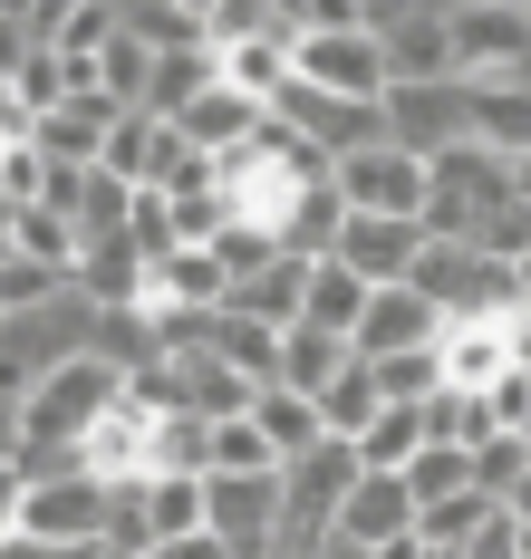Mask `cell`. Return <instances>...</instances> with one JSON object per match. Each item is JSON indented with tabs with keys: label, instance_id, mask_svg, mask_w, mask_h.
Listing matches in <instances>:
<instances>
[{
	"label": "cell",
	"instance_id": "cell-1",
	"mask_svg": "<svg viewBox=\"0 0 531 559\" xmlns=\"http://www.w3.org/2000/svg\"><path fill=\"white\" fill-rule=\"evenodd\" d=\"M445 29H455V78L464 87L531 78V0H445Z\"/></svg>",
	"mask_w": 531,
	"mask_h": 559
},
{
	"label": "cell",
	"instance_id": "cell-2",
	"mask_svg": "<svg viewBox=\"0 0 531 559\" xmlns=\"http://www.w3.org/2000/svg\"><path fill=\"white\" fill-rule=\"evenodd\" d=\"M107 521H117V483H97V473L20 483V540H39V550H107Z\"/></svg>",
	"mask_w": 531,
	"mask_h": 559
},
{
	"label": "cell",
	"instance_id": "cell-3",
	"mask_svg": "<svg viewBox=\"0 0 531 559\" xmlns=\"http://www.w3.org/2000/svg\"><path fill=\"white\" fill-rule=\"evenodd\" d=\"M503 203H512V165L483 155V145H455V155L425 165V241H473V223L503 213Z\"/></svg>",
	"mask_w": 531,
	"mask_h": 559
},
{
	"label": "cell",
	"instance_id": "cell-4",
	"mask_svg": "<svg viewBox=\"0 0 531 559\" xmlns=\"http://www.w3.org/2000/svg\"><path fill=\"white\" fill-rule=\"evenodd\" d=\"M367 39L387 49V87H445L455 78L445 0H367Z\"/></svg>",
	"mask_w": 531,
	"mask_h": 559
},
{
	"label": "cell",
	"instance_id": "cell-5",
	"mask_svg": "<svg viewBox=\"0 0 531 559\" xmlns=\"http://www.w3.org/2000/svg\"><path fill=\"white\" fill-rule=\"evenodd\" d=\"M203 531L233 540L241 559H271V550H281V531H291L281 473H203Z\"/></svg>",
	"mask_w": 531,
	"mask_h": 559
},
{
	"label": "cell",
	"instance_id": "cell-6",
	"mask_svg": "<svg viewBox=\"0 0 531 559\" xmlns=\"http://www.w3.org/2000/svg\"><path fill=\"white\" fill-rule=\"evenodd\" d=\"M291 78L319 87V97H339V107H387V49L367 29H309L291 49Z\"/></svg>",
	"mask_w": 531,
	"mask_h": 559
},
{
	"label": "cell",
	"instance_id": "cell-7",
	"mask_svg": "<svg viewBox=\"0 0 531 559\" xmlns=\"http://www.w3.org/2000/svg\"><path fill=\"white\" fill-rule=\"evenodd\" d=\"M329 193L349 213H367V223H425V165L406 145H367L349 165H329Z\"/></svg>",
	"mask_w": 531,
	"mask_h": 559
},
{
	"label": "cell",
	"instance_id": "cell-8",
	"mask_svg": "<svg viewBox=\"0 0 531 559\" xmlns=\"http://www.w3.org/2000/svg\"><path fill=\"white\" fill-rule=\"evenodd\" d=\"M387 145H406L415 165L473 145V87L464 78H445V87H387Z\"/></svg>",
	"mask_w": 531,
	"mask_h": 559
},
{
	"label": "cell",
	"instance_id": "cell-9",
	"mask_svg": "<svg viewBox=\"0 0 531 559\" xmlns=\"http://www.w3.org/2000/svg\"><path fill=\"white\" fill-rule=\"evenodd\" d=\"M435 337H445V309H435L425 289H406V280H397V289H377V299H367V319H357L349 347L377 367V357H415V347H435Z\"/></svg>",
	"mask_w": 531,
	"mask_h": 559
},
{
	"label": "cell",
	"instance_id": "cell-10",
	"mask_svg": "<svg viewBox=\"0 0 531 559\" xmlns=\"http://www.w3.org/2000/svg\"><path fill=\"white\" fill-rule=\"evenodd\" d=\"M329 261L357 271L367 289H397V280H415V261H425V223H367V213H349Z\"/></svg>",
	"mask_w": 531,
	"mask_h": 559
},
{
	"label": "cell",
	"instance_id": "cell-11",
	"mask_svg": "<svg viewBox=\"0 0 531 559\" xmlns=\"http://www.w3.org/2000/svg\"><path fill=\"white\" fill-rule=\"evenodd\" d=\"M339 540H357V550H397V540H415L406 473H357V492L339 502Z\"/></svg>",
	"mask_w": 531,
	"mask_h": 559
},
{
	"label": "cell",
	"instance_id": "cell-12",
	"mask_svg": "<svg viewBox=\"0 0 531 559\" xmlns=\"http://www.w3.org/2000/svg\"><path fill=\"white\" fill-rule=\"evenodd\" d=\"M261 116H271V107H251L241 87H223V78H213V87H203V97L175 116V135L193 145V155H213V165H223V155H241V145L261 135Z\"/></svg>",
	"mask_w": 531,
	"mask_h": 559
},
{
	"label": "cell",
	"instance_id": "cell-13",
	"mask_svg": "<svg viewBox=\"0 0 531 559\" xmlns=\"http://www.w3.org/2000/svg\"><path fill=\"white\" fill-rule=\"evenodd\" d=\"M435 357H445V386L455 395H483L493 377H512V329L503 319H455L435 337Z\"/></svg>",
	"mask_w": 531,
	"mask_h": 559
},
{
	"label": "cell",
	"instance_id": "cell-14",
	"mask_svg": "<svg viewBox=\"0 0 531 559\" xmlns=\"http://www.w3.org/2000/svg\"><path fill=\"white\" fill-rule=\"evenodd\" d=\"M126 39H145L155 58H213L203 39V0H117Z\"/></svg>",
	"mask_w": 531,
	"mask_h": 559
},
{
	"label": "cell",
	"instance_id": "cell-15",
	"mask_svg": "<svg viewBox=\"0 0 531 559\" xmlns=\"http://www.w3.org/2000/svg\"><path fill=\"white\" fill-rule=\"evenodd\" d=\"M309 271H319V261H291V251H281L261 280H241L223 309H233V319H261V329H299V319H309Z\"/></svg>",
	"mask_w": 531,
	"mask_h": 559
},
{
	"label": "cell",
	"instance_id": "cell-16",
	"mask_svg": "<svg viewBox=\"0 0 531 559\" xmlns=\"http://www.w3.org/2000/svg\"><path fill=\"white\" fill-rule=\"evenodd\" d=\"M473 145L503 155V165H531V78H512V87H473Z\"/></svg>",
	"mask_w": 531,
	"mask_h": 559
},
{
	"label": "cell",
	"instance_id": "cell-17",
	"mask_svg": "<svg viewBox=\"0 0 531 559\" xmlns=\"http://www.w3.org/2000/svg\"><path fill=\"white\" fill-rule=\"evenodd\" d=\"M349 367H357L349 337H329V329H281V386H291V395H309V405H319Z\"/></svg>",
	"mask_w": 531,
	"mask_h": 559
},
{
	"label": "cell",
	"instance_id": "cell-18",
	"mask_svg": "<svg viewBox=\"0 0 531 559\" xmlns=\"http://www.w3.org/2000/svg\"><path fill=\"white\" fill-rule=\"evenodd\" d=\"M165 155H175V126H165V116H117V126H107L97 174H117V183H135V193H145V183L165 174Z\"/></svg>",
	"mask_w": 531,
	"mask_h": 559
},
{
	"label": "cell",
	"instance_id": "cell-19",
	"mask_svg": "<svg viewBox=\"0 0 531 559\" xmlns=\"http://www.w3.org/2000/svg\"><path fill=\"white\" fill-rule=\"evenodd\" d=\"M251 425H261V444L281 453V473H291L299 453H319V444H329V415H319L309 395H291V386H261V405H251Z\"/></svg>",
	"mask_w": 531,
	"mask_h": 559
},
{
	"label": "cell",
	"instance_id": "cell-20",
	"mask_svg": "<svg viewBox=\"0 0 531 559\" xmlns=\"http://www.w3.org/2000/svg\"><path fill=\"white\" fill-rule=\"evenodd\" d=\"M10 251L20 261H39V271H59V280H78V223L68 213H49V203H30V213H10Z\"/></svg>",
	"mask_w": 531,
	"mask_h": 559
},
{
	"label": "cell",
	"instance_id": "cell-21",
	"mask_svg": "<svg viewBox=\"0 0 531 559\" xmlns=\"http://www.w3.org/2000/svg\"><path fill=\"white\" fill-rule=\"evenodd\" d=\"M367 299H377V289H367L357 271H339V261H319V271H309V319H299V329L357 337V319H367Z\"/></svg>",
	"mask_w": 531,
	"mask_h": 559
},
{
	"label": "cell",
	"instance_id": "cell-22",
	"mask_svg": "<svg viewBox=\"0 0 531 559\" xmlns=\"http://www.w3.org/2000/svg\"><path fill=\"white\" fill-rule=\"evenodd\" d=\"M155 68H165V58L145 49V39H126V20H117V39H107V58H97V97H117L126 116H145V97H155Z\"/></svg>",
	"mask_w": 531,
	"mask_h": 559
},
{
	"label": "cell",
	"instance_id": "cell-23",
	"mask_svg": "<svg viewBox=\"0 0 531 559\" xmlns=\"http://www.w3.org/2000/svg\"><path fill=\"white\" fill-rule=\"evenodd\" d=\"M415 453H425V405H387V415L357 435V463H367V473H406Z\"/></svg>",
	"mask_w": 531,
	"mask_h": 559
},
{
	"label": "cell",
	"instance_id": "cell-24",
	"mask_svg": "<svg viewBox=\"0 0 531 559\" xmlns=\"http://www.w3.org/2000/svg\"><path fill=\"white\" fill-rule=\"evenodd\" d=\"M319 415H329V435H339V444H357V435H367V425H377V415H387V395H377V367H367V357H357L349 377H339V386L319 395Z\"/></svg>",
	"mask_w": 531,
	"mask_h": 559
},
{
	"label": "cell",
	"instance_id": "cell-25",
	"mask_svg": "<svg viewBox=\"0 0 531 559\" xmlns=\"http://www.w3.org/2000/svg\"><path fill=\"white\" fill-rule=\"evenodd\" d=\"M406 492H415V511H435V502H455V492H473V453L425 444V453L406 463Z\"/></svg>",
	"mask_w": 531,
	"mask_h": 559
},
{
	"label": "cell",
	"instance_id": "cell-26",
	"mask_svg": "<svg viewBox=\"0 0 531 559\" xmlns=\"http://www.w3.org/2000/svg\"><path fill=\"white\" fill-rule=\"evenodd\" d=\"M377 395H387V405H435V395H445V357H435V347L377 357Z\"/></svg>",
	"mask_w": 531,
	"mask_h": 559
},
{
	"label": "cell",
	"instance_id": "cell-27",
	"mask_svg": "<svg viewBox=\"0 0 531 559\" xmlns=\"http://www.w3.org/2000/svg\"><path fill=\"white\" fill-rule=\"evenodd\" d=\"M213 473H281V453L261 444L251 415H233V425H213Z\"/></svg>",
	"mask_w": 531,
	"mask_h": 559
},
{
	"label": "cell",
	"instance_id": "cell-28",
	"mask_svg": "<svg viewBox=\"0 0 531 559\" xmlns=\"http://www.w3.org/2000/svg\"><path fill=\"white\" fill-rule=\"evenodd\" d=\"M473 405H483V425H493V435H522V425H531V367L493 377V386L473 395Z\"/></svg>",
	"mask_w": 531,
	"mask_h": 559
},
{
	"label": "cell",
	"instance_id": "cell-29",
	"mask_svg": "<svg viewBox=\"0 0 531 559\" xmlns=\"http://www.w3.org/2000/svg\"><path fill=\"white\" fill-rule=\"evenodd\" d=\"M531 473V453H522V435H493V444L473 453V492H493V502H503V492H512V483H522Z\"/></svg>",
	"mask_w": 531,
	"mask_h": 559
},
{
	"label": "cell",
	"instance_id": "cell-30",
	"mask_svg": "<svg viewBox=\"0 0 531 559\" xmlns=\"http://www.w3.org/2000/svg\"><path fill=\"white\" fill-rule=\"evenodd\" d=\"M30 49H39V39H30V0H0V87L30 68Z\"/></svg>",
	"mask_w": 531,
	"mask_h": 559
},
{
	"label": "cell",
	"instance_id": "cell-31",
	"mask_svg": "<svg viewBox=\"0 0 531 559\" xmlns=\"http://www.w3.org/2000/svg\"><path fill=\"white\" fill-rule=\"evenodd\" d=\"M464 559H522V531H512V511H493V531H483Z\"/></svg>",
	"mask_w": 531,
	"mask_h": 559
},
{
	"label": "cell",
	"instance_id": "cell-32",
	"mask_svg": "<svg viewBox=\"0 0 531 559\" xmlns=\"http://www.w3.org/2000/svg\"><path fill=\"white\" fill-rule=\"evenodd\" d=\"M155 559H241V550H233V540H213V531H193V540H165Z\"/></svg>",
	"mask_w": 531,
	"mask_h": 559
},
{
	"label": "cell",
	"instance_id": "cell-33",
	"mask_svg": "<svg viewBox=\"0 0 531 559\" xmlns=\"http://www.w3.org/2000/svg\"><path fill=\"white\" fill-rule=\"evenodd\" d=\"M503 511H512V521H522V531H531V473H522V483H512V492H503Z\"/></svg>",
	"mask_w": 531,
	"mask_h": 559
},
{
	"label": "cell",
	"instance_id": "cell-34",
	"mask_svg": "<svg viewBox=\"0 0 531 559\" xmlns=\"http://www.w3.org/2000/svg\"><path fill=\"white\" fill-rule=\"evenodd\" d=\"M309 559H377V550H357V540H339V531H329V540H319Z\"/></svg>",
	"mask_w": 531,
	"mask_h": 559
},
{
	"label": "cell",
	"instance_id": "cell-35",
	"mask_svg": "<svg viewBox=\"0 0 531 559\" xmlns=\"http://www.w3.org/2000/svg\"><path fill=\"white\" fill-rule=\"evenodd\" d=\"M0 559H49V550H39V540H20V531H10V540H0Z\"/></svg>",
	"mask_w": 531,
	"mask_h": 559
},
{
	"label": "cell",
	"instance_id": "cell-36",
	"mask_svg": "<svg viewBox=\"0 0 531 559\" xmlns=\"http://www.w3.org/2000/svg\"><path fill=\"white\" fill-rule=\"evenodd\" d=\"M512 203H522V213H531V165H512Z\"/></svg>",
	"mask_w": 531,
	"mask_h": 559
},
{
	"label": "cell",
	"instance_id": "cell-37",
	"mask_svg": "<svg viewBox=\"0 0 531 559\" xmlns=\"http://www.w3.org/2000/svg\"><path fill=\"white\" fill-rule=\"evenodd\" d=\"M512 280H522V309H531V251H522V261H512Z\"/></svg>",
	"mask_w": 531,
	"mask_h": 559
},
{
	"label": "cell",
	"instance_id": "cell-38",
	"mask_svg": "<svg viewBox=\"0 0 531 559\" xmlns=\"http://www.w3.org/2000/svg\"><path fill=\"white\" fill-rule=\"evenodd\" d=\"M10 531H20V502H0V540H10Z\"/></svg>",
	"mask_w": 531,
	"mask_h": 559
},
{
	"label": "cell",
	"instance_id": "cell-39",
	"mask_svg": "<svg viewBox=\"0 0 531 559\" xmlns=\"http://www.w3.org/2000/svg\"><path fill=\"white\" fill-rule=\"evenodd\" d=\"M415 550H425V540H397V550H377V559H415Z\"/></svg>",
	"mask_w": 531,
	"mask_h": 559
},
{
	"label": "cell",
	"instance_id": "cell-40",
	"mask_svg": "<svg viewBox=\"0 0 531 559\" xmlns=\"http://www.w3.org/2000/svg\"><path fill=\"white\" fill-rule=\"evenodd\" d=\"M97 559H155V550H117V540H107V550H97Z\"/></svg>",
	"mask_w": 531,
	"mask_h": 559
},
{
	"label": "cell",
	"instance_id": "cell-41",
	"mask_svg": "<svg viewBox=\"0 0 531 559\" xmlns=\"http://www.w3.org/2000/svg\"><path fill=\"white\" fill-rule=\"evenodd\" d=\"M415 559H464V550H435V540H425V550H415Z\"/></svg>",
	"mask_w": 531,
	"mask_h": 559
},
{
	"label": "cell",
	"instance_id": "cell-42",
	"mask_svg": "<svg viewBox=\"0 0 531 559\" xmlns=\"http://www.w3.org/2000/svg\"><path fill=\"white\" fill-rule=\"evenodd\" d=\"M271 559H309V550H271Z\"/></svg>",
	"mask_w": 531,
	"mask_h": 559
},
{
	"label": "cell",
	"instance_id": "cell-43",
	"mask_svg": "<svg viewBox=\"0 0 531 559\" xmlns=\"http://www.w3.org/2000/svg\"><path fill=\"white\" fill-rule=\"evenodd\" d=\"M522 453H531V425H522Z\"/></svg>",
	"mask_w": 531,
	"mask_h": 559
}]
</instances>
